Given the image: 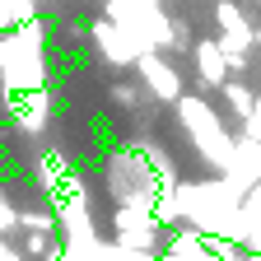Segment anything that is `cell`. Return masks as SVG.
I'll list each match as a JSON object with an SVG mask.
<instances>
[{"instance_id":"6da1fadb","label":"cell","mask_w":261,"mask_h":261,"mask_svg":"<svg viewBox=\"0 0 261 261\" xmlns=\"http://www.w3.org/2000/svg\"><path fill=\"white\" fill-rule=\"evenodd\" d=\"M196 65H201V80H205L210 89H219V84H224V70H228V56H224V47L201 42V47H196Z\"/></svg>"},{"instance_id":"7a4b0ae2","label":"cell","mask_w":261,"mask_h":261,"mask_svg":"<svg viewBox=\"0 0 261 261\" xmlns=\"http://www.w3.org/2000/svg\"><path fill=\"white\" fill-rule=\"evenodd\" d=\"M140 70H145V75H154V89H159L163 98H177V75H173L159 56H140Z\"/></svg>"},{"instance_id":"3957f363","label":"cell","mask_w":261,"mask_h":261,"mask_svg":"<svg viewBox=\"0 0 261 261\" xmlns=\"http://www.w3.org/2000/svg\"><path fill=\"white\" fill-rule=\"evenodd\" d=\"M10 228H19V210L10 201H0V233H10Z\"/></svg>"}]
</instances>
